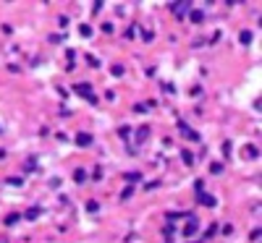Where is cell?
<instances>
[{
  "label": "cell",
  "mask_w": 262,
  "mask_h": 243,
  "mask_svg": "<svg viewBox=\"0 0 262 243\" xmlns=\"http://www.w3.org/2000/svg\"><path fill=\"white\" fill-rule=\"evenodd\" d=\"M242 42H244V45H249V42H252V34H249V32H242Z\"/></svg>",
  "instance_id": "cell-1"
}]
</instances>
